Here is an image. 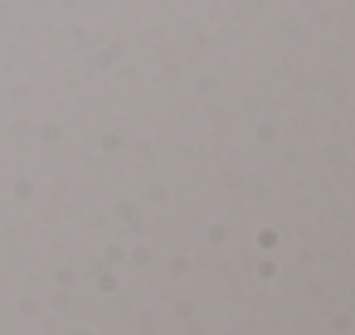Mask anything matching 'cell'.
Here are the masks:
<instances>
[]
</instances>
